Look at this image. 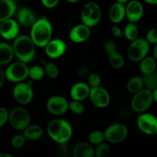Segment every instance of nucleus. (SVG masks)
Listing matches in <instances>:
<instances>
[{"label": "nucleus", "mask_w": 157, "mask_h": 157, "mask_svg": "<svg viewBox=\"0 0 157 157\" xmlns=\"http://www.w3.org/2000/svg\"><path fill=\"white\" fill-rule=\"evenodd\" d=\"M103 49L108 55L118 51V46L113 40H107L103 44Z\"/></svg>", "instance_id": "c9c22d12"}, {"label": "nucleus", "mask_w": 157, "mask_h": 157, "mask_svg": "<svg viewBox=\"0 0 157 157\" xmlns=\"http://www.w3.org/2000/svg\"><path fill=\"white\" fill-rule=\"evenodd\" d=\"M69 109L75 115H81L84 113L86 108L81 101L73 100L69 103Z\"/></svg>", "instance_id": "473e14b6"}, {"label": "nucleus", "mask_w": 157, "mask_h": 157, "mask_svg": "<svg viewBox=\"0 0 157 157\" xmlns=\"http://www.w3.org/2000/svg\"><path fill=\"white\" fill-rule=\"evenodd\" d=\"M0 38H1V35H0Z\"/></svg>", "instance_id": "603ef678"}, {"label": "nucleus", "mask_w": 157, "mask_h": 157, "mask_svg": "<svg viewBox=\"0 0 157 157\" xmlns=\"http://www.w3.org/2000/svg\"><path fill=\"white\" fill-rule=\"evenodd\" d=\"M90 89L91 88L88 85V83L83 82H76L71 88L69 95L73 100L82 102V100L89 97Z\"/></svg>", "instance_id": "a211bd4d"}, {"label": "nucleus", "mask_w": 157, "mask_h": 157, "mask_svg": "<svg viewBox=\"0 0 157 157\" xmlns=\"http://www.w3.org/2000/svg\"><path fill=\"white\" fill-rule=\"evenodd\" d=\"M123 35L126 37V39L130 42H132L138 39L139 30L135 23L129 22V23L126 24L124 30H123Z\"/></svg>", "instance_id": "c85d7f7f"}, {"label": "nucleus", "mask_w": 157, "mask_h": 157, "mask_svg": "<svg viewBox=\"0 0 157 157\" xmlns=\"http://www.w3.org/2000/svg\"><path fill=\"white\" fill-rule=\"evenodd\" d=\"M91 30L90 27L84 24L76 25L71 29L69 36L72 42L75 43H82L90 38Z\"/></svg>", "instance_id": "f3484780"}, {"label": "nucleus", "mask_w": 157, "mask_h": 157, "mask_svg": "<svg viewBox=\"0 0 157 157\" xmlns=\"http://www.w3.org/2000/svg\"><path fill=\"white\" fill-rule=\"evenodd\" d=\"M105 140L110 143H119L126 140L128 136V129L122 123H114L104 131Z\"/></svg>", "instance_id": "1a4fd4ad"}, {"label": "nucleus", "mask_w": 157, "mask_h": 157, "mask_svg": "<svg viewBox=\"0 0 157 157\" xmlns=\"http://www.w3.org/2000/svg\"><path fill=\"white\" fill-rule=\"evenodd\" d=\"M45 75L46 72H45L44 67H42L41 66H33L29 68V77L32 80H41Z\"/></svg>", "instance_id": "c756f323"}, {"label": "nucleus", "mask_w": 157, "mask_h": 157, "mask_svg": "<svg viewBox=\"0 0 157 157\" xmlns=\"http://www.w3.org/2000/svg\"><path fill=\"white\" fill-rule=\"evenodd\" d=\"M66 2H70V3H77L80 0H66Z\"/></svg>", "instance_id": "8fccbe9b"}, {"label": "nucleus", "mask_w": 157, "mask_h": 157, "mask_svg": "<svg viewBox=\"0 0 157 157\" xmlns=\"http://www.w3.org/2000/svg\"><path fill=\"white\" fill-rule=\"evenodd\" d=\"M17 12V5L14 0H0V22L12 19Z\"/></svg>", "instance_id": "6ab92c4d"}, {"label": "nucleus", "mask_w": 157, "mask_h": 157, "mask_svg": "<svg viewBox=\"0 0 157 157\" xmlns=\"http://www.w3.org/2000/svg\"><path fill=\"white\" fill-rule=\"evenodd\" d=\"M143 1L149 5H157V0H143Z\"/></svg>", "instance_id": "c03bdc74"}, {"label": "nucleus", "mask_w": 157, "mask_h": 157, "mask_svg": "<svg viewBox=\"0 0 157 157\" xmlns=\"http://www.w3.org/2000/svg\"><path fill=\"white\" fill-rule=\"evenodd\" d=\"M152 54H153V56L152 57L157 61V44L155 45V47H154L153 49V52H152Z\"/></svg>", "instance_id": "49530a36"}, {"label": "nucleus", "mask_w": 157, "mask_h": 157, "mask_svg": "<svg viewBox=\"0 0 157 157\" xmlns=\"http://www.w3.org/2000/svg\"><path fill=\"white\" fill-rule=\"evenodd\" d=\"M14 56L13 46L6 43L0 42V66L11 63Z\"/></svg>", "instance_id": "5701e85b"}, {"label": "nucleus", "mask_w": 157, "mask_h": 157, "mask_svg": "<svg viewBox=\"0 0 157 157\" xmlns=\"http://www.w3.org/2000/svg\"><path fill=\"white\" fill-rule=\"evenodd\" d=\"M43 6L47 9H53L59 3L60 0H40Z\"/></svg>", "instance_id": "ea45409f"}, {"label": "nucleus", "mask_w": 157, "mask_h": 157, "mask_svg": "<svg viewBox=\"0 0 157 157\" xmlns=\"http://www.w3.org/2000/svg\"><path fill=\"white\" fill-rule=\"evenodd\" d=\"M5 75L6 79L10 82H22L29 77V67L22 62H15L6 69Z\"/></svg>", "instance_id": "6e6552de"}, {"label": "nucleus", "mask_w": 157, "mask_h": 157, "mask_svg": "<svg viewBox=\"0 0 157 157\" xmlns=\"http://www.w3.org/2000/svg\"><path fill=\"white\" fill-rule=\"evenodd\" d=\"M146 40L149 44H157V28L151 29L146 35Z\"/></svg>", "instance_id": "4c0bfd02"}, {"label": "nucleus", "mask_w": 157, "mask_h": 157, "mask_svg": "<svg viewBox=\"0 0 157 157\" xmlns=\"http://www.w3.org/2000/svg\"><path fill=\"white\" fill-rule=\"evenodd\" d=\"M69 103L64 96H53L46 102V109L54 116H62L69 110Z\"/></svg>", "instance_id": "f8f14e48"}, {"label": "nucleus", "mask_w": 157, "mask_h": 157, "mask_svg": "<svg viewBox=\"0 0 157 157\" xmlns=\"http://www.w3.org/2000/svg\"><path fill=\"white\" fill-rule=\"evenodd\" d=\"M129 1H130V0H116V2L123 4V5H125V4H126L127 2H129Z\"/></svg>", "instance_id": "de8ad7c7"}, {"label": "nucleus", "mask_w": 157, "mask_h": 157, "mask_svg": "<svg viewBox=\"0 0 157 157\" xmlns=\"http://www.w3.org/2000/svg\"><path fill=\"white\" fill-rule=\"evenodd\" d=\"M101 78L100 76L96 72H92L88 76V85L90 88L100 86Z\"/></svg>", "instance_id": "f704fd0d"}, {"label": "nucleus", "mask_w": 157, "mask_h": 157, "mask_svg": "<svg viewBox=\"0 0 157 157\" xmlns=\"http://www.w3.org/2000/svg\"><path fill=\"white\" fill-rule=\"evenodd\" d=\"M140 69L143 75L152 73L156 69V60L153 57L146 56L140 61Z\"/></svg>", "instance_id": "b1692460"}, {"label": "nucleus", "mask_w": 157, "mask_h": 157, "mask_svg": "<svg viewBox=\"0 0 157 157\" xmlns=\"http://www.w3.org/2000/svg\"><path fill=\"white\" fill-rule=\"evenodd\" d=\"M19 24L17 21L13 19L0 22V35L1 37L6 40L15 39L19 36Z\"/></svg>", "instance_id": "2eb2a0df"}, {"label": "nucleus", "mask_w": 157, "mask_h": 157, "mask_svg": "<svg viewBox=\"0 0 157 157\" xmlns=\"http://www.w3.org/2000/svg\"><path fill=\"white\" fill-rule=\"evenodd\" d=\"M149 51V43L146 39H136L131 42L127 50L128 57L132 62H140L147 56Z\"/></svg>", "instance_id": "0eeeda50"}, {"label": "nucleus", "mask_w": 157, "mask_h": 157, "mask_svg": "<svg viewBox=\"0 0 157 157\" xmlns=\"http://www.w3.org/2000/svg\"><path fill=\"white\" fill-rule=\"evenodd\" d=\"M152 91L144 89L139 93L134 94L131 100V108L134 112L138 113H146L153 102Z\"/></svg>", "instance_id": "423d86ee"}, {"label": "nucleus", "mask_w": 157, "mask_h": 157, "mask_svg": "<svg viewBox=\"0 0 157 157\" xmlns=\"http://www.w3.org/2000/svg\"><path fill=\"white\" fill-rule=\"evenodd\" d=\"M52 26L46 16L37 19L31 27L29 37L36 46L44 48L52 39Z\"/></svg>", "instance_id": "f257e3e1"}, {"label": "nucleus", "mask_w": 157, "mask_h": 157, "mask_svg": "<svg viewBox=\"0 0 157 157\" xmlns=\"http://www.w3.org/2000/svg\"><path fill=\"white\" fill-rule=\"evenodd\" d=\"M111 33L116 38H120L123 36V32L122 31L120 27L116 26V25H114V26L112 27L111 29Z\"/></svg>", "instance_id": "a19ab883"}, {"label": "nucleus", "mask_w": 157, "mask_h": 157, "mask_svg": "<svg viewBox=\"0 0 157 157\" xmlns=\"http://www.w3.org/2000/svg\"><path fill=\"white\" fill-rule=\"evenodd\" d=\"M44 49L48 57L51 59H57L61 57L66 52V44L60 39H51Z\"/></svg>", "instance_id": "dca6fc26"}, {"label": "nucleus", "mask_w": 157, "mask_h": 157, "mask_svg": "<svg viewBox=\"0 0 157 157\" xmlns=\"http://www.w3.org/2000/svg\"><path fill=\"white\" fill-rule=\"evenodd\" d=\"M47 132L49 137L59 144H66L72 136V127L63 119H55L49 123Z\"/></svg>", "instance_id": "f03ea898"}, {"label": "nucleus", "mask_w": 157, "mask_h": 157, "mask_svg": "<svg viewBox=\"0 0 157 157\" xmlns=\"http://www.w3.org/2000/svg\"><path fill=\"white\" fill-rule=\"evenodd\" d=\"M30 115L22 106L14 107L9 115V123L16 130L22 131L30 125Z\"/></svg>", "instance_id": "20e7f679"}, {"label": "nucleus", "mask_w": 157, "mask_h": 157, "mask_svg": "<svg viewBox=\"0 0 157 157\" xmlns=\"http://www.w3.org/2000/svg\"><path fill=\"white\" fill-rule=\"evenodd\" d=\"M89 72V69L86 66H82L78 68V75L80 77H85Z\"/></svg>", "instance_id": "79ce46f5"}, {"label": "nucleus", "mask_w": 157, "mask_h": 157, "mask_svg": "<svg viewBox=\"0 0 157 157\" xmlns=\"http://www.w3.org/2000/svg\"><path fill=\"white\" fill-rule=\"evenodd\" d=\"M25 143V138L23 135H16L12 138L11 143L12 146L14 148L19 149L22 147Z\"/></svg>", "instance_id": "e433bc0d"}, {"label": "nucleus", "mask_w": 157, "mask_h": 157, "mask_svg": "<svg viewBox=\"0 0 157 157\" xmlns=\"http://www.w3.org/2000/svg\"><path fill=\"white\" fill-rule=\"evenodd\" d=\"M6 80V75H5V72H4L3 69H2V67L0 66V88L3 86L4 82Z\"/></svg>", "instance_id": "37998d69"}, {"label": "nucleus", "mask_w": 157, "mask_h": 157, "mask_svg": "<svg viewBox=\"0 0 157 157\" xmlns=\"http://www.w3.org/2000/svg\"><path fill=\"white\" fill-rule=\"evenodd\" d=\"M44 69L46 75L52 79L58 78L59 75V71L58 67L55 63H52V62L45 63Z\"/></svg>", "instance_id": "2f4dec72"}, {"label": "nucleus", "mask_w": 157, "mask_h": 157, "mask_svg": "<svg viewBox=\"0 0 157 157\" xmlns=\"http://www.w3.org/2000/svg\"><path fill=\"white\" fill-rule=\"evenodd\" d=\"M102 10L96 2H90L85 4L81 10V19L82 24L88 27H93L101 20Z\"/></svg>", "instance_id": "39448f33"}, {"label": "nucleus", "mask_w": 157, "mask_h": 157, "mask_svg": "<svg viewBox=\"0 0 157 157\" xmlns=\"http://www.w3.org/2000/svg\"><path fill=\"white\" fill-rule=\"evenodd\" d=\"M143 86L146 90L149 91H153L157 89V72L155 71L154 72L148 75H143Z\"/></svg>", "instance_id": "bb28decb"}, {"label": "nucleus", "mask_w": 157, "mask_h": 157, "mask_svg": "<svg viewBox=\"0 0 157 157\" xmlns=\"http://www.w3.org/2000/svg\"><path fill=\"white\" fill-rule=\"evenodd\" d=\"M15 100L20 105H26L33 99L34 93L32 86L26 82H19L15 86L13 91Z\"/></svg>", "instance_id": "9b49d317"}, {"label": "nucleus", "mask_w": 157, "mask_h": 157, "mask_svg": "<svg viewBox=\"0 0 157 157\" xmlns=\"http://www.w3.org/2000/svg\"><path fill=\"white\" fill-rule=\"evenodd\" d=\"M13 47L15 56L19 61L27 64L34 59L36 56V45L29 36L22 35L16 37Z\"/></svg>", "instance_id": "7ed1b4c3"}, {"label": "nucleus", "mask_w": 157, "mask_h": 157, "mask_svg": "<svg viewBox=\"0 0 157 157\" xmlns=\"http://www.w3.org/2000/svg\"><path fill=\"white\" fill-rule=\"evenodd\" d=\"M36 16L29 8L24 7L17 12V21L19 24L25 27H32L36 22Z\"/></svg>", "instance_id": "aec40b11"}, {"label": "nucleus", "mask_w": 157, "mask_h": 157, "mask_svg": "<svg viewBox=\"0 0 157 157\" xmlns=\"http://www.w3.org/2000/svg\"><path fill=\"white\" fill-rule=\"evenodd\" d=\"M94 152L96 157H106L110 152V146L107 143H100L96 146Z\"/></svg>", "instance_id": "72a5a7b5"}, {"label": "nucleus", "mask_w": 157, "mask_h": 157, "mask_svg": "<svg viewBox=\"0 0 157 157\" xmlns=\"http://www.w3.org/2000/svg\"><path fill=\"white\" fill-rule=\"evenodd\" d=\"M89 97L92 103L98 108H105L110 103L109 93L101 86L90 89Z\"/></svg>", "instance_id": "ddd939ff"}, {"label": "nucleus", "mask_w": 157, "mask_h": 157, "mask_svg": "<svg viewBox=\"0 0 157 157\" xmlns=\"http://www.w3.org/2000/svg\"><path fill=\"white\" fill-rule=\"evenodd\" d=\"M143 88V77L136 76L132 77L127 81L126 82V90L128 92L132 94H136V93H139L141 91Z\"/></svg>", "instance_id": "a878e982"}, {"label": "nucleus", "mask_w": 157, "mask_h": 157, "mask_svg": "<svg viewBox=\"0 0 157 157\" xmlns=\"http://www.w3.org/2000/svg\"><path fill=\"white\" fill-rule=\"evenodd\" d=\"M73 157H95V152L92 144L80 142L75 145L72 149Z\"/></svg>", "instance_id": "4be33fe9"}, {"label": "nucleus", "mask_w": 157, "mask_h": 157, "mask_svg": "<svg viewBox=\"0 0 157 157\" xmlns=\"http://www.w3.org/2000/svg\"><path fill=\"white\" fill-rule=\"evenodd\" d=\"M109 63L113 69H120L124 66L125 60L123 56L117 51L109 55Z\"/></svg>", "instance_id": "cd10ccee"}, {"label": "nucleus", "mask_w": 157, "mask_h": 157, "mask_svg": "<svg viewBox=\"0 0 157 157\" xmlns=\"http://www.w3.org/2000/svg\"><path fill=\"white\" fill-rule=\"evenodd\" d=\"M43 134V129L39 125H29L27 128L24 129V136L25 139L29 140H37Z\"/></svg>", "instance_id": "393cba45"}, {"label": "nucleus", "mask_w": 157, "mask_h": 157, "mask_svg": "<svg viewBox=\"0 0 157 157\" xmlns=\"http://www.w3.org/2000/svg\"><path fill=\"white\" fill-rule=\"evenodd\" d=\"M0 157H13V156L12 155H10V154L6 153V152H2V153H0Z\"/></svg>", "instance_id": "09e8293b"}, {"label": "nucleus", "mask_w": 157, "mask_h": 157, "mask_svg": "<svg viewBox=\"0 0 157 157\" xmlns=\"http://www.w3.org/2000/svg\"><path fill=\"white\" fill-rule=\"evenodd\" d=\"M126 17V7L123 4L115 2L109 10V18L113 23H120Z\"/></svg>", "instance_id": "412c9836"}, {"label": "nucleus", "mask_w": 157, "mask_h": 157, "mask_svg": "<svg viewBox=\"0 0 157 157\" xmlns=\"http://www.w3.org/2000/svg\"><path fill=\"white\" fill-rule=\"evenodd\" d=\"M152 98H153L154 102H157V89H155V90L152 92Z\"/></svg>", "instance_id": "a18cd8bd"}, {"label": "nucleus", "mask_w": 157, "mask_h": 157, "mask_svg": "<svg viewBox=\"0 0 157 157\" xmlns=\"http://www.w3.org/2000/svg\"><path fill=\"white\" fill-rule=\"evenodd\" d=\"M9 115L10 113L6 109L0 106V127L4 126L9 121Z\"/></svg>", "instance_id": "58836bf2"}, {"label": "nucleus", "mask_w": 157, "mask_h": 157, "mask_svg": "<svg viewBox=\"0 0 157 157\" xmlns=\"http://www.w3.org/2000/svg\"><path fill=\"white\" fill-rule=\"evenodd\" d=\"M89 143L93 145H99L100 143H104L105 140V136L104 132L100 130H93L89 134L88 136Z\"/></svg>", "instance_id": "7c9ffc66"}, {"label": "nucleus", "mask_w": 157, "mask_h": 157, "mask_svg": "<svg viewBox=\"0 0 157 157\" xmlns=\"http://www.w3.org/2000/svg\"><path fill=\"white\" fill-rule=\"evenodd\" d=\"M126 17L129 22L136 23L143 18L144 9L143 4L139 0H130L126 3Z\"/></svg>", "instance_id": "4468645a"}, {"label": "nucleus", "mask_w": 157, "mask_h": 157, "mask_svg": "<svg viewBox=\"0 0 157 157\" xmlns=\"http://www.w3.org/2000/svg\"><path fill=\"white\" fill-rule=\"evenodd\" d=\"M14 1H18V0H14Z\"/></svg>", "instance_id": "3c124183"}, {"label": "nucleus", "mask_w": 157, "mask_h": 157, "mask_svg": "<svg viewBox=\"0 0 157 157\" xmlns=\"http://www.w3.org/2000/svg\"><path fill=\"white\" fill-rule=\"evenodd\" d=\"M139 129L146 135L157 134V118L151 113H140L137 118Z\"/></svg>", "instance_id": "9d476101"}]
</instances>
